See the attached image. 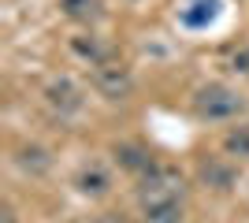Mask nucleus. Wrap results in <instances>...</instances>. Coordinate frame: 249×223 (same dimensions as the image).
Wrapping results in <instances>:
<instances>
[{"label": "nucleus", "mask_w": 249, "mask_h": 223, "mask_svg": "<svg viewBox=\"0 0 249 223\" xmlns=\"http://www.w3.org/2000/svg\"><path fill=\"white\" fill-rule=\"evenodd\" d=\"M219 15H223V0H190L178 8V22L186 30H208Z\"/></svg>", "instance_id": "5"}, {"label": "nucleus", "mask_w": 249, "mask_h": 223, "mask_svg": "<svg viewBox=\"0 0 249 223\" xmlns=\"http://www.w3.org/2000/svg\"><path fill=\"white\" fill-rule=\"evenodd\" d=\"M145 223H182V201H142Z\"/></svg>", "instance_id": "9"}, {"label": "nucleus", "mask_w": 249, "mask_h": 223, "mask_svg": "<svg viewBox=\"0 0 249 223\" xmlns=\"http://www.w3.org/2000/svg\"><path fill=\"white\" fill-rule=\"evenodd\" d=\"M89 82H93V89L104 101H126V97L134 93V74H130V67L119 64V60L97 64L93 74H89Z\"/></svg>", "instance_id": "3"}, {"label": "nucleus", "mask_w": 249, "mask_h": 223, "mask_svg": "<svg viewBox=\"0 0 249 223\" xmlns=\"http://www.w3.org/2000/svg\"><path fill=\"white\" fill-rule=\"evenodd\" d=\"M45 104L52 112H60V116H74L78 108H82V89L71 82V78H52L45 86Z\"/></svg>", "instance_id": "4"}, {"label": "nucleus", "mask_w": 249, "mask_h": 223, "mask_svg": "<svg viewBox=\"0 0 249 223\" xmlns=\"http://www.w3.org/2000/svg\"><path fill=\"white\" fill-rule=\"evenodd\" d=\"M227 71L246 74V78H249V45H238V49H231V52H227Z\"/></svg>", "instance_id": "14"}, {"label": "nucleus", "mask_w": 249, "mask_h": 223, "mask_svg": "<svg viewBox=\"0 0 249 223\" xmlns=\"http://www.w3.org/2000/svg\"><path fill=\"white\" fill-rule=\"evenodd\" d=\"M201 179H205L212 190L223 193V190L234 186V168H231L227 160H205V164H201Z\"/></svg>", "instance_id": "10"}, {"label": "nucleus", "mask_w": 249, "mask_h": 223, "mask_svg": "<svg viewBox=\"0 0 249 223\" xmlns=\"http://www.w3.org/2000/svg\"><path fill=\"white\" fill-rule=\"evenodd\" d=\"M242 112H246V97L227 82L197 86L194 93V116L205 123H227V119H238Z\"/></svg>", "instance_id": "1"}, {"label": "nucleus", "mask_w": 249, "mask_h": 223, "mask_svg": "<svg viewBox=\"0 0 249 223\" xmlns=\"http://www.w3.org/2000/svg\"><path fill=\"white\" fill-rule=\"evenodd\" d=\"M112 153H115V164H119L123 171H130V175H145V171H149V168L156 164V160L149 156V153H145L142 145H130V141H123V145H115Z\"/></svg>", "instance_id": "8"}, {"label": "nucleus", "mask_w": 249, "mask_h": 223, "mask_svg": "<svg viewBox=\"0 0 249 223\" xmlns=\"http://www.w3.org/2000/svg\"><path fill=\"white\" fill-rule=\"evenodd\" d=\"M0 216H4V223H15V212H11V205H4V212H0Z\"/></svg>", "instance_id": "15"}, {"label": "nucleus", "mask_w": 249, "mask_h": 223, "mask_svg": "<svg viewBox=\"0 0 249 223\" xmlns=\"http://www.w3.org/2000/svg\"><path fill=\"white\" fill-rule=\"evenodd\" d=\"M60 8H63V15H67V19H82V22H89V19H97L101 0H60Z\"/></svg>", "instance_id": "12"}, {"label": "nucleus", "mask_w": 249, "mask_h": 223, "mask_svg": "<svg viewBox=\"0 0 249 223\" xmlns=\"http://www.w3.org/2000/svg\"><path fill=\"white\" fill-rule=\"evenodd\" d=\"M223 153L234 160H249V123H238L223 134Z\"/></svg>", "instance_id": "11"}, {"label": "nucleus", "mask_w": 249, "mask_h": 223, "mask_svg": "<svg viewBox=\"0 0 249 223\" xmlns=\"http://www.w3.org/2000/svg\"><path fill=\"white\" fill-rule=\"evenodd\" d=\"M186 179L167 164H153L145 175H138V205L142 201H182Z\"/></svg>", "instance_id": "2"}, {"label": "nucleus", "mask_w": 249, "mask_h": 223, "mask_svg": "<svg viewBox=\"0 0 249 223\" xmlns=\"http://www.w3.org/2000/svg\"><path fill=\"white\" fill-rule=\"evenodd\" d=\"M19 168H26V171H45V168H49L45 149H41V145H26V149H19Z\"/></svg>", "instance_id": "13"}, {"label": "nucleus", "mask_w": 249, "mask_h": 223, "mask_svg": "<svg viewBox=\"0 0 249 223\" xmlns=\"http://www.w3.org/2000/svg\"><path fill=\"white\" fill-rule=\"evenodd\" d=\"M71 52L82 56L89 67H97V64H104V60H112V45L101 41L97 34H78V37H71Z\"/></svg>", "instance_id": "7"}, {"label": "nucleus", "mask_w": 249, "mask_h": 223, "mask_svg": "<svg viewBox=\"0 0 249 223\" xmlns=\"http://www.w3.org/2000/svg\"><path fill=\"white\" fill-rule=\"evenodd\" d=\"M74 190L82 193V197H104V193H112V175L104 164H82L78 175H74Z\"/></svg>", "instance_id": "6"}]
</instances>
